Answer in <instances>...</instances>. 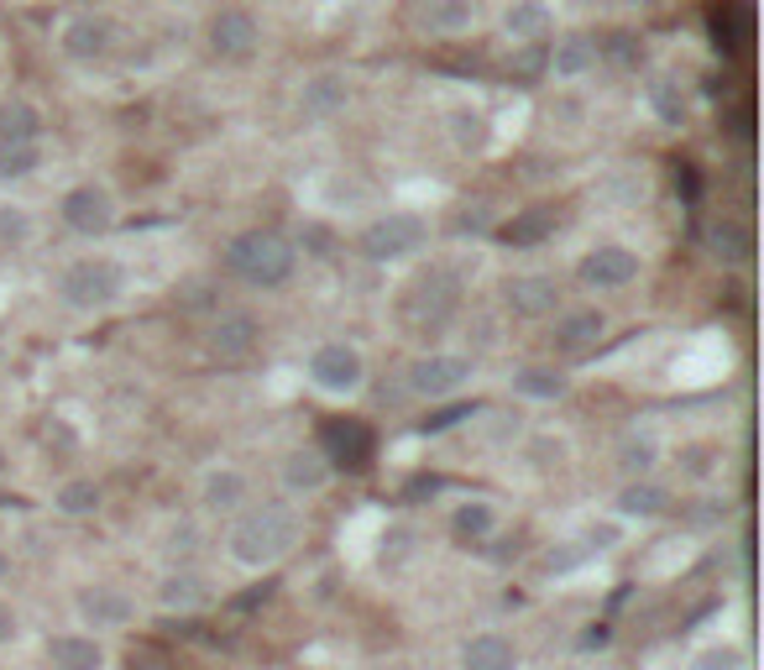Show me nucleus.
Here are the masks:
<instances>
[{"instance_id":"obj_30","label":"nucleus","mask_w":764,"mask_h":670,"mask_svg":"<svg viewBox=\"0 0 764 670\" xmlns=\"http://www.w3.org/2000/svg\"><path fill=\"white\" fill-rule=\"evenodd\" d=\"M158 602L163 608H205L210 602V581L199 571H167L163 587H158Z\"/></svg>"},{"instance_id":"obj_6","label":"nucleus","mask_w":764,"mask_h":670,"mask_svg":"<svg viewBox=\"0 0 764 670\" xmlns=\"http://www.w3.org/2000/svg\"><path fill=\"white\" fill-rule=\"evenodd\" d=\"M472 383V357H461V351H430V357H419L408 367V393H419V398H455L461 388Z\"/></svg>"},{"instance_id":"obj_35","label":"nucleus","mask_w":764,"mask_h":670,"mask_svg":"<svg viewBox=\"0 0 764 670\" xmlns=\"http://www.w3.org/2000/svg\"><path fill=\"white\" fill-rule=\"evenodd\" d=\"M649 105H655V116L665 120V126H681V120H686V95H681L675 79H655V84H649Z\"/></svg>"},{"instance_id":"obj_11","label":"nucleus","mask_w":764,"mask_h":670,"mask_svg":"<svg viewBox=\"0 0 764 670\" xmlns=\"http://www.w3.org/2000/svg\"><path fill=\"white\" fill-rule=\"evenodd\" d=\"M111 43H116V26L105 22V16H95V11L69 16L63 32H58V48H63V58H73V63H95V58H105Z\"/></svg>"},{"instance_id":"obj_41","label":"nucleus","mask_w":764,"mask_h":670,"mask_svg":"<svg viewBox=\"0 0 764 670\" xmlns=\"http://www.w3.org/2000/svg\"><path fill=\"white\" fill-rule=\"evenodd\" d=\"M408 545H414V534H408V529H393V534L382 540V561H404Z\"/></svg>"},{"instance_id":"obj_49","label":"nucleus","mask_w":764,"mask_h":670,"mask_svg":"<svg viewBox=\"0 0 764 670\" xmlns=\"http://www.w3.org/2000/svg\"><path fill=\"white\" fill-rule=\"evenodd\" d=\"M613 43H618V48H613V58H623V63H628V58H634V37H613Z\"/></svg>"},{"instance_id":"obj_47","label":"nucleus","mask_w":764,"mask_h":670,"mask_svg":"<svg viewBox=\"0 0 764 670\" xmlns=\"http://www.w3.org/2000/svg\"><path fill=\"white\" fill-rule=\"evenodd\" d=\"M461 226H466V231H482V226H487V205H472V210L461 216Z\"/></svg>"},{"instance_id":"obj_2","label":"nucleus","mask_w":764,"mask_h":670,"mask_svg":"<svg viewBox=\"0 0 764 670\" xmlns=\"http://www.w3.org/2000/svg\"><path fill=\"white\" fill-rule=\"evenodd\" d=\"M225 267L252 288H283L293 278V267H299V252L278 231H241L225 246Z\"/></svg>"},{"instance_id":"obj_44","label":"nucleus","mask_w":764,"mask_h":670,"mask_svg":"<svg viewBox=\"0 0 764 670\" xmlns=\"http://www.w3.org/2000/svg\"><path fill=\"white\" fill-rule=\"evenodd\" d=\"M455 419H466V408H440V414H430V419H425V435H440V430H451Z\"/></svg>"},{"instance_id":"obj_33","label":"nucleus","mask_w":764,"mask_h":670,"mask_svg":"<svg viewBox=\"0 0 764 670\" xmlns=\"http://www.w3.org/2000/svg\"><path fill=\"white\" fill-rule=\"evenodd\" d=\"M58 513H69V519H84V513H95L100 508V487L90 477H73V482H63L58 487Z\"/></svg>"},{"instance_id":"obj_18","label":"nucleus","mask_w":764,"mask_h":670,"mask_svg":"<svg viewBox=\"0 0 764 670\" xmlns=\"http://www.w3.org/2000/svg\"><path fill=\"white\" fill-rule=\"evenodd\" d=\"M246 498H252V482H246V472H236V466H210L205 482H199V503H205L210 513H241Z\"/></svg>"},{"instance_id":"obj_37","label":"nucleus","mask_w":764,"mask_h":670,"mask_svg":"<svg viewBox=\"0 0 764 670\" xmlns=\"http://www.w3.org/2000/svg\"><path fill=\"white\" fill-rule=\"evenodd\" d=\"M32 236V220L22 205H0V241H26Z\"/></svg>"},{"instance_id":"obj_27","label":"nucleus","mask_w":764,"mask_h":670,"mask_svg":"<svg viewBox=\"0 0 764 670\" xmlns=\"http://www.w3.org/2000/svg\"><path fill=\"white\" fill-rule=\"evenodd\" d=\"M451 529L461 534V540L482 545V540H493V534H498V508H493L487 498H466V503H455Z\"/></svg>"},{"instance_id":"obj_14","label":"nucleus","mask_w":764,"mask_h":670,"mask_svg":"<svg viewBox=\"0 0 764 670\" xmlns=\"http://www.w3.org/2000/svg\"><path fill=\"white\" fill-rule=\"evenodd\" d=\"M602 335H607V314L602 310H571L555 320V351H566V357H587V351H598Z\"/></svg>"},{"instance_id":"obj_52","label":"nucleus","mask_w":764,"mask_h":670,"mask_svg":"<svg viewBox=\"0 0 764 670\" xmlns=\"http://www.w3.org/2000/svg\"><path fill=\"white\" fill-rule=\"evenodd\" d=\"M142 670H158V666H142Z\"/></svg>"},{"instance_id":"obj_51","label":"nucleus","mask_w":764,"mask_h":670,"mask_svg":"<svg viewBox=\"0 0 764 670\" xmlns=\"http://www.w3.org/2000/svg\"><path fill=\"white\" fill-rule=\"evenodd\" d=\"M5 571H11V566H5V555H0V581H5Z\"/></svg>"},{"instance_id":"obj_25","label":"nucleus","mask_w":764,"mask_h":670,"mask_svg":"<svg viewBox=\"0 0 764 670\" xmlns=\"http://www.w3.org/2000/svg\"><path fill=\"white\" fill-rule=\"evenodd\" d=\"M43 137V111L32 100H5L0 105V147H22Z\"/></svg>"},{"instance_id":"obj_22","label":"nucleus","mask_w":764,"mask_h":670,"mask_svg":"<svg viewBox=\"0 0 764 670\" xmlns=\"http://www.w3.org/2000/svg\"><path fill=\"white\" fill-rule=\"evenodd\" d=\"M419 22L430 26L435 37H461V32L477 26V0H425Z\"/></svg>"},{"instance_id":"obj_40","label":"nucleus","mask_w":764,"mask_h":670,"mask_svg":"<svg viewBox=\"0 0 764 670\" xmlns=\"http://www.w3.org/2000/svg\"><path fill=\"white\" fill-rule=\"evenodd\" d=\"M587 551L598 555V551H607V545H618V524H598V529H587V540H581Z\"/></svg>"},{"instance_id":"obj_39","label":"nucleus","mask_w":764,"mask_h":670,"mask_svg":"<svg viewBox=\"0 0 764 670\" xmlns=\"http://www.w3.org/2000/svg\"><path fill=\"white\" fill-rule=\"evenodd\" d=\"M325 440H331V446H346V451H351V466H361V455H367V435H361L357 425H351V430H346V425H331Z\"/></svg>"},{"instance_id":"obj_1","label":"nucleus","mask_w":764,"mask_h":670,"mask_svg":"<svg viewBox=\"0 0 764 670\" xmlns=\"http://www.w3.org/2000/svg\"><path fill=\"white\" fill-rule=\"evenodd\" d=\"M299 534H304V524H299L293 503H252L236 513V524L225 534V551L246 571H267L299 545Z\"/></svg>"},{"instance_id":"obj_23","label":"nucleus","mask_w":764,"mask_h":670,"mask_svg":"<svg viewBox=\"0 0 764 670\" xmlns=\"http://www.w3.org/2000/svg\"><path fill=\"white\" fill-rule=\"evenodd\" d=\"M602 48L592 43V37H560L555 48H549V73L555 79H581V73L598 69Z\"/></svg>"},{"instance_id":"obj_32","label":"nucleus","mask_w":764,"mask_h":670,"mask_svg":"<svg viewBox=\"0 0 764 670\" xmlns=\"http://www.w3.org/2000/svg\"><path fill=\"white\" fill-rule=\"evenodd\" d=\"M707 246H713L717 263H743L749 257V231L739 220H713L707 226Z\"/></svg>"},{"instance_id":"obj_5","label":"nucleus","mask_w":764,"mask_h":670,"mask_svg":"<svg viewBox=\"0 0 764 670\" xmlns=\"http://www.w3.org/2000/svg\"><path fill=\"white\" fill-rule=\"evenodd\" d=\"M310 383L320 393H331V398H351L367 383V361H361L357 346L325 340V346H314V357H310Z\"/></svg>"},{"instance_id":"obj_43","label":"nucleus","mask_w":764,"mask_h":670,"mask_svg":"<svg viewBox=\"0 0 764 670\" xmlns=\"http://www.w3.org/2000/svg\"><path fill=\"white\" fill-rule=\"evenodd\" d=\"M299 246H314V257H325V252H331V231H325V226H304Z\"/></svg>"},{"instance_id":"obj_21","label":"nucleus","mask_w":764,"mask_h":670,"mask_svg":"<svg viewBox=\"0 0 764 670\" xmlns=\"http://www.w3.org/2000/svg\"><path fill=\"white\" fill-rule=\"evenodd\" d=\"M461 670H519V649L508 634H477L461 645Z\"/></svg>"},{"instance_id":"obj_4","label":"nucleus","mask_w":764,"mask_h":670,"mask_svg":"<svg viewBox=\"0 0 764 670\" xmlns=\"http://www.w3.org/2000/svg\"><path fill=\"white\" fill-rule=\"evenodd\" d=\"M425 241H430L425 216H414V210H387L382 220H372V226L361 231L357 252L367 263H408Z\"/></svg>"},{"instance_id":"obj_3","label":"nucleus","mask_w":764,"mask_h":670,"mask_svg":"<svg viewBox=\"0 0 764 670\" xmlns=\"http://www.w3.org/2000/svg\"><path fill=\"white\" fill-rule=\"evenodd\" d=\"M120 288H126L120 263H111V257H79V263H69L63 278H58V299L79 314H95V310H105V304H116Z\"/></svg>"},{"instance_id":"obj_46","label":"nucleus","mask_w":764,"mask_h":670,"mask_svg":"<svg viewBox=\"0 0 764 670\" xmlns=\"http://www.w3.org/2000/svg\"><path fill=\"white\" fill-rule=\"evenodd\" d=\"M5 639H16V608L11 602H0V645Z\"/></svg>"},{"instance_id":"obj_20","label":"nucleus","mask_w":764,"mask_h":670,"mask_svg":"<svg viewBox=\"0 0 764 670\" xmlns=\"http://www.w3.org/2000/svg\"><path fill=\"white\" fill-rule=\"evenodd\" d=\"M53 670H105V645L90 634H53L48 639Z\"/></svg>"},{"instance_id":"obj_17","label":"nucleus","mask_w":764,"mask_h":670,"mask_svg":"<svg viewBox=\"0 0 764 670\" xmlns=\"http://www.w3.org/2000/svg\"><path fill=\"white\" fill-rule=\"evenodd\" d=\"M335 477L331 455L325 451H288L283 455V487L293 498H314V493H325Z\"/></svg>"},{"instance_id":"obj_9","label":"nucleus","mask_w":764,"mask_h":670,"mask_svg":"<svg viewBox=\"0 0 764 670\" xmlns=\"http://www.w3.org/2000/svg\"><path fill=\"white\" fill-rule=\"evenodd\" d=\"M581 284L598 288V293H607V288H628L634 278H639V252H628V246H592L587 257H581Z\"/></svg>"},{"instance_id":"obj_42","label":"nucleus","mask_w":764,"mask_h":670,"mask_svg":"<svg viewBox=\"0 0 764 670\" xmlns=\"http://www.w3.org/2000/svg\"><path fill=\"white\" fill-rule=\"evenodd\" d=\"M707 446H686V451H681V461H686V472H692V477H707V472H713V461H707Z\"/></svg>"},{"instance_id":"obj_7","label":"nucleus","mask_w":764,"mask_h":670,"mask_svg":"<svg viewBox=\"0 0 764 670\" xmlns=\"http://www.w3.org/2000/svg\"><path fill=\"white\" fill-rule=\"evenodd\" d=\"M58 216H63V226L79 231V236H100V231L116 226V199H111V189H100V184H79V189L63 194Z\"/></svg>"},{"instance_id":"obj_36","label":"nucleus","mask_w":764,"mask_h":670,"mask_svg":"<svg viewBox=\"0 0 764 670\" xmlns=\"http://www.w3.org/2000/svg\"><path fill=\"white\" fill-rule=\"evenodd\" d=\"M692 670H743V655H739L733 645H728V649H722V645H717V649H702V655L692 660Z\"/></svg>"},{"instance_id":"obj_34","label":"nucleus","mask_w":764,"mask_h":670,"mask_svg":"<svg viewBox=\"0 0 764 670\" xmlns=\"http://www.w3.org/2000/svg\"><path fill=\"white\" fill-rule=\"evenodd\" d=\"M43 168V147L22 142V147H0V184H16V178H32Z\"/></svg>"},{"instance_id":"obj_16","label":"nucleus","mask_w":764,"mask_h":670,"mask_svg":"<svg viewBox=\"0 0 764 670\" xmlns=\"http://www.w3.org/2000/svg\"><path fill=\"white\" fill-rule=\"evenodd\" d=\"M346 100H351V79L346 73H314V79H304V90H299V111L310 120H331L335 111H346Z\"/></svg>"},{"instance_id":"obj_26","label":"nucleus","mask_w":764,"mask_h":670,"mask_svg":"<svg viewBox=\"0 0 764 670\" xmlns=\"http://www.w3.org/2000/svg\"><path fill=\"white\" fill-rule=\"evenodd\" d=\"M660 466V440L655 435H639V430H628L618 440V472L628 482H645L649 472Z\"/></svg>"},{"instance_id":"obj_31","label":"nucleus","mask_w":764,"mask_h":670,"mask_svg":"<svg viewBox=\"0 0 764 670\" xmlns=\"http://www.w3.org/2000/svg\"><path fill=\"white\" fill-rule=\"evenodd\" d=\"M513 393H519V398H540V404H549V398L566 393V378H560L555 367H519V372H513Z\"/></svg>"},{"instance_id":"obj_29","label":"nucleus","mask_w":764,"mask_h":670,"mask_svg":"<svg viewBox=\"0 0 764 670\" xmlns=\"http://www.w3.org/2000/svg\"><path fill=\"white\" fill-rule=\"evenodd\" d=\"M555 226H560V216L549 210V205H534V210H519V216L502 226V236L513 241V246H540V241L555 236Z\"/></svg>"},{"instance_id":"obj_45","label":"nucleus","mask_w":764,"mask_h":670,"mask_svg":"<svg viewBox=\"0 0 764 670\" xmlns=\"http://www.w3.org/2000/svg\"><path fill=\"white\" fill-rule=\"evenodd\" d=\"M194 540H199V534H194V524H178L173 534H167V551H173V555H189Z\"/></svg>"},{"instance_id":"obj_19","label":"nucleus","mask_w":764,"mask_h":670,"mask_svg":"<svg viewBox=\"0 0 764 670\" xmlns=\"http://www.w3.org/2000/svg\"><path fill=\"white\" fill-rule=\"evenodd\" d=\"M131 613H137V602L126 598L120 587H105V581H100V587H84V592H79V619L90 623V628H120Z\"/></svg>"},{"instance_id":"obj_50","label":"nucleus","mask_w":764,"mask_h":670,"mask_svg":"<svg viewBox=\"0 0 764 670\" xmlns=\"http://www.w3.org/2000/svg\"><path fill=\"white\" fill-rule=\"evenodd\" d=\"M5 466H11V461H5V446H0V477H5Z\"/></svg>"},{"instance_id":"obj_24","label":"nucleus","mask_w":764,"mask_h":670,"mask_svg":"<svg viewBox=\"0 0 764 670\" xmlns=\"http://www.w3.org/2000/svg\"><path fill=\"white\" fill-rule=\"evenodd\" d=\"M445 131H451L455 152H482L487 147V137H493V120H487V111H477V105H451V116H445Z\"/></svg>"},{"instance_id":"obj_8","label":"nucleus","mask_w":764,"mask_h":670,"mask_svg":"<svg viewBox=\"0 0 764 670\" xmlns=\"http://www.w3.org/2000/svg\"><path fill=\"white\" fill-rule=\"evenodd\" d=\"M257 340H263V325H257L246 310H231V314H220L216 325H210L205 351H210L220 367H236V361H246L252 351H257Z\"/></svg>"},{"instance_id":"obj_10","label":"nucleus","mask_w":764,"mask_h":670,"mask_svg":"<svg viewBox=\"0 0 764 670\" xmlns=\"http://www.w3.org/2000/svg\"><path fill=\"white\" fill-rule=\"evenodd\" d=\"M257 43H263V26H257V16L252 11H220L216 22H210V53L216 58H225V63H241V58H252L257 53Z\"/></svg>"},{"instance_id":"obj_28","label":"nucleus","mask_w":764,"mask_h":670,"mask_svg":"<svg viewBox=\"0 0 764 670\" xmlns=\"http://www.w3.org/2000/svg\"><path fill=\"white\" fill-rule=\"evenodd\" d=\"M670 508V493L660 487V482H623V493H618V513L623 519H660Z\"/></svg>"},{"instance_id":"obj_48","label":"nucleus","mask_w":764,"mask_h":670,"mask_svg":"<svg viewBox=\"0 0 764 670\" xmlns=\"http://www.w3.org/2000/svg\"><path fill=\"white\" fill-rule=\"evenodd\" d=\"M184 304H189V310H199V304H210V288H205V284H194V288H189V299H184Z\"/></svg>"},{"instance_id":"obj_12","label":"nucleus","mask_w":764,"mask_h":670,"mask_svg":"<svg viewBox=\"0 0 764 670\" xmlns=\"http://www.w3.org/2000/svg\"><path fill=\"white\" fill-rule=\"evenodd\" d=\"M502 299H508V310L519 320H545L560 304V284H555V273H513Z\"/></svg>"},{"instance_id":"obj_13","label":"nucleus","mask_w":764,"mask_h":670,"mask_svg":"<svg viewBox=\"0 0 764 670\" xmlns=\"http://www.w3.org/2000/svg\"><path fill=\"white\" fill-rule=\"evenodd\" d=\"M549 32H555V11H549L545 0H508L502 5V37L508 43L534 48V43H545Z\"/></svg>"},{"instance_id":"obj_15","label":"nucleus","mask_w":764,"mask_h":670,"mask_svg":"<svg viewBox=\"0 0 764 670\" xmlns=\"http://www.w3.org/2000/svg\"><path fill=\"white\" fill-rule=\"evenodd\" d=\"M461 304V293H455V278L451 273H430L425 284H414V299H408V314L419 320V325H445Z\"/></svg>"},{"instance_id":"obj_38","label":"nucleus","mask_w":764,"mask_h":670,"mask_svg":"<svg viewBox=\"0 0 764 670\" xmlns=\"http://www.w3.org/2000/svg\"><path fill=\"white\" fill-rule=\"evenodd\" d=\"M587 555H592V551H587L581 540H571V545H560V551H549V555H545V571H555V576H560V571H576V566H581Z\"/></svg>"}]
</instances>
